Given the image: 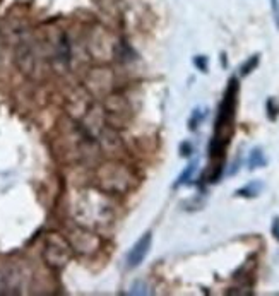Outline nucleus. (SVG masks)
<instances>
[{"instance_id":"f03ea898","label":"nucleus","mask_w":279,"mask_h":296,"mask_svg":"<svg viewBox=\"0 0 279 296\" xmlns=\"http://www.w3.org/2000/svg\"><path fill=\"white\" fill-rule=\"evenodd\" d=\"M132 175L122 164H103L99 168V185L106 192H125Z\"/></svg>"},{"instance_id":"1a4fd4ad","label":"nucleus","mask_w":279,"mask_h":296,"mask_svg":"<svg viewBox=\"0 0 279 296\" xmlns=\"http://www.w3.org/2000/svg\"><path fill=\"white\" fill-rule=\"evenodd\" d=\"M193 63H195V67L200 70V72H207V57L197 55V57L193 58Z\"/></svg>"},{"instance_id":"423d86ee","label":"nucleus","mask_w":279,"mask_h":296,"mask_svg":"<svg viewBox=\"0 0 279 296\" xmlns=\"http://www.w3.org/2000/svg\"><path fill=\"white\" fill-rule=\"evenodd\" d=\"M260 190V185L259 183H250L248 187H245V189H240L236 190V196H243V197H255L259 194Z\"/></svg>"},{"instance_id":"0eeeda50","label":"nucleus","mask_w":279,"mask_h":296,"mask_svg":"<svg viewBox=\"0 0 279 296\" xmlns=\"http://www.w3.org/2000/svg\"><path fill=\"white\" fill-rule=\"evenodd\" d=\"M195 168H197V161H193V163H190L187 166V170L182 173V177L178 178V182L175 183V187H178V185H182V183H187L188 180L192 178V175H193V171H195Z\"/></svg>"},{"instance_id":"ddd939ff","label":"nucleus","mask_w":279,"mask_h":296,"mask_svg":"<svg viewBox=\"0 0 279 296\" xmlns=\"http://www.w3.org/2000/svg\"><path fill=\"white\" fill-rule=\"evenodd\" d=\"M273 235L279 240V217H276L273 223Z\"/></svg>"},{"instance_id":"f257e3e1","label":"nucleus","mask_w":279,"mask_h":296,"mask_svg":"<svg viewBox=\"0 0 279 296\" xmlns=\"http://www.w3.org/2000/svg\"><path fill=\"white\" fill-rule=\"evenodd\" d=\"M238 91H240V84H238L236 77L230 79V84L225 91V98L218 110V118H216L214 125V137L209 144V158L211 161L225 159L226 148L230 144V139L235 130V113H236V101H238Z\"/></svg>"},{"instance_id":"20e7f679","label":"nucleus","mask_w":279,"mask_h":296,"mask_svg":"<svg viewBox=\"0 0 279 296\" xmlns=\"http://www.w3.org/2000/svg\"><path fill=\"white\" fill-rule=\"evenodd\" d=\"M264 164H266V158H264L262 151H260V149H254V151L250 152V158H248V168L254 170V168L264 166Z\"/></svg>"},{"instance_id":"39448f33","label":"nucleus","mask_w":279,"mask_h":296,"mask_svg":"<svg viewBox=\"0 0 279 296\" xmlns=\"http://www.w3.org/2000/svg\"><path fill=\"white\" fill-rule=\"evenodd\" d=\"M259 58H260V55H254V57H250L247 60V62L241 65V76H248V74L252 72V70H255V67L259 65Z\"/></svg>"},{"instance_id":"7ed1b4c3","label":"nucleus","mask_w":279,"mask_h":296,"mask_svg":"<svg viewBox=\"0 0 279 296\" xmlns=\"http://www.w3.org/2000/svg\"><path fill=\"white\" fill-rule=\"evenodd\" d=\"M151 242H152V235L149 233V231L140 237L139 242H137L136 245L132 247V250L129 252V257H127V265H129V267H137V265H140V262L146 258L147 252H149Z\"/></svg>"},{"instance_id":"9b49d317","label":"nucleus","mask_w":279,"mask_h":296,"mask_svg":"<svg viewBox=\"0 0 279 296\" xmlns=\"http://www.w3.org/2000/svg\"><path fill=\"white\" fill-rule=\"evenodd\" d=\"M192 149H193V148H192L190 142H182V144H180V154L187 158V156L192 154Z\"/></svg>"},{"instance_id":"f8f14e48","label":"nucleus","mask_w":279,"mask_h":296,"mask_svg":"<svg viewBox=\"0 0 279 296\" xmlns=\"http://www.w3.org/2000/svg\"><path fill=\"white\" fill-rule=\"evenodd\" d=\"M271 5H273V12H274V19L279 28V0H271Z\"/></svg>"},{"instance_id":"6e6552de","label":"nucleus","mask_w":279,"mask_h":296,"mask_svg":"<svg viewBox=\"0 0 279 296\" xmlns=\"http://www.w3.org/2000/svg\"><path fill=\"white\" fill-rule=\"evenodd\" d=\"M204 115H206V113H200V110H193V113H192V117H190V122H188V129L195 130L197 127H199V123L202 122Z\"/></svg>"},{"instance_id":"9d476101","label":"nucleus","mask_w":279,"mask_h":296,"mask_svg":"<svg viewBox=\"0 0 279 296\" xmlns=\"http://www.w3.org/2000/svg\"><path fill=\"white\" fill-rule=\"evenodd\" d=\"M267 117H269V120H276V117H278V108H276V104H274L273 98L267 99Z\"/></svg>"}]
</instances>
